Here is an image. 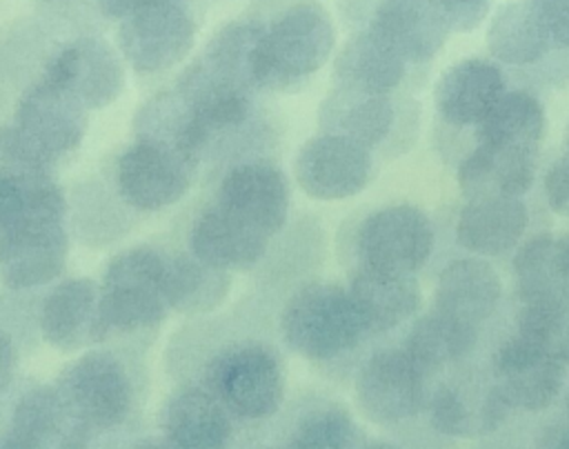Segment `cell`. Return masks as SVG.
<instances>
[{
  "instance_id": "30",
  "label": "cell",
  "mask_w": 569,
  "mask_h": 449,
  "mask_svg": "<svg viewBox=\"0 0 569 449\" xmlns=\"http://www.w3.org/2000/svg\"><path fill=\"white\" fill-rule=\"evenodd\" d=\"M545 107L525 91H505L491 111L476 124V142L496 147L538 149L545 136Z\"/></svg>"
},
{
  "instance_id": "35",
  "label": "cell",
  "mask_w": 569,
  "mask_h": 449,
  "mask_svg": "<svg viewBox=\"0 0 569 449\" xmlns=\"http://www.w3.org/2000/svg\"><path fill=\"white\" fill-rule=\"evenodd\" d=\"M356 436L353 418L336 405L307 413L289 438V449H349Z\"/></svg>"
},
{
  "instance_id": "19",
  "label": "cell",
  "mask_w": 569,
  "mask_h": 449,
  "mask_svg": "<svg viewBox=\"0 0 569 449\" xmlns=\"http://www.w3.org/2000/svg\"><path fill=\"white\" fill-rule=\"evenodd\" d=\"M189 242L191 253L202 262L224 271H244L264 256L269 236L216 202L196 218Z\"/></svg>"
},
{
  "instance_id": "3",
  "label": "cell",
  "mask_w": 569,
  "mask_h": 449,
  "mask_svg": "<svg viewBox=\"0 0 569 449\" xmlns=\"http://www.w3.org/2000/svg\"><path fill=\"white\" fill-rule=\"evenodd\" d=\"M167 258L149 247H133L107 265L100 282V318L111 331H138L162 322Z\"/></svg>"
},
{
  "instance_id": "28",
  "label": "cell",
  "mask_w": 569,
  "mask_h": 449,
  "mask_svg": "<svg viewBox=\"0 0 569 449\" xmlns=\"http://www.w3.org/2000/svg\"><path fill=\"white\" fill-rule=\"evenodd\" d=\"M487 47L498 62L527 67L547 56L553 42L536 4L516 0L496 11L487 31Z\"/></svg>"
},
{
  "instance_id": "33",
  "label": "cell",
  "mask_w": 569,
  "mask_h": 449,
  "mask_svg": "<svg viewBox=\"0 0 569 449\" xmlns=\"http://www.w3.org/2000/svg\"><path fill=\"white\" fill-rule=\"evenodd\" d=\"M511 407L502 398L500 389L489 387L480 405H471L469 396L456 385H442L431 398V425L445 436L469 438L493 431L509 416Z\"/></svg>"
},
{
  "instance_id": "9",
  "label": "cell",
  "mask_w": 569,
  "mask_h": 449,
  "mask_svg": "<svg viewBox=\"0 0 569 449\" xmlns=\"http://www.w3.org/2000/svg\"><path fill=\"white\" fill-rule=\"evenodd\" d=\"M371 171L367 147L329 131L307 140L296 158V180L316 200H347L360 193Z\"/></svg>"
},
{
  "instance_id": "32",
  "label": "cell",
  "mask_w": 569,
  "mask_h": 449,
  "mask_svg": "<svg viewBox=\"0 0 569 449\" xmlns=\"http://www.w3.org/2000/svg\"><path fill=\"white\" fill-rule=\"evenodd\" d=\"M229 287L231 280L224 269L211 267L193 253L167 258L164 296L169 309L180 313L211 311L222 305Z\"/></svg>"
},
{
  "instance_id": "4",
  "label": "cell",
  "mask_w": 569,
  "mask_h": 449,
  "mask_svg": "<svg viewBox=\"0 0 569 449\" xmlns=\"http://www.w3.org/2000/svg\"><path fill=\"white\" fill-rule=\"evenodd\" d=\"M436 233L429 216L409 202L371 211L358 227L362 267L413 276L429 260Z\"/></svg>"
},
{
  "instance_id": "5",
  "label": "cell",
  "mask_w": 569,
  "mask_h": 449,
  "mask_svg": "<svg viewBox=\"0 0 569 449\" xmlns=\"http://www.w3.org/2000/svg\"><path fill=\"white\" fill-rule=\"evenodd\" d=\"M209 382L222 405L240 418H267L284 398V371L264 345H238L222 351L209 369Z\"/></svg>"
},
{
  "instance_id": "22",
  "label": "cell",
  "mask_w": 569,
  "mask_h": 449,
  "mask_svg": "<svg viewBox=\"0 0 569 449\" xmlns=\"http://www.w3.org/2000/svg\"><path fill=\"white\" fill-rule=\"evenodd\" d=\"M349 296L367 333H385L413 318L422 293L413 276L360 267L349 282Z\"/></svg>"
},
{
  "instance_id": "34",
  "label": "cell",
  "mask_w": 569,
  "mask_h": 449,
  "mask_svg": "<svg viewBox=\"0 0 569 449\" xmlns=\"http://www.w3.org/2000/svg\"><path fill=\"white\" fill-rule=\"evenodd\" d=\"M516 333L549 358L569 365V300L522 302Z\"/></svg>"
},
{
  "instance_id": "13",
  "label": "cell",
  "mask_w": 569,
  "mask_h": 449,
  "mask_svg": "<svg viewBox=\"0 0 569 449\" xmlns=\"http://www.w3.org/2000/svg\"><path fill=\"white\" fill-rule=\"evenodd\" d=\"M565 367L518 333L505 340L493 353L496 387L511 409H547L562 391Z\"/></svg>"
},
{
  "instance_id": "45",
  "label": "cell",
  "mask_w": 569,
  "mask_h": 449,
  "mask_svg": "<svg viewBox=\"0 0 569 449\" xmlns=\"http://www.w3.org/2000/svg\"><path fill=\"white\" fill-rule=\"evenodd\" d=\"M567 156H569V127H567Z\"/></svg>"
},
{
  "instance_id": "46",
  "label": "cell",
  "mask_w": 569,
  "mask_h": 449,
  "mask_svg": "<svg viewBox=\"0 0 569 449\" xmlns=\"http://www.w3.org/2000/svg\"><path fill=\"white\" fill-rule=\"evenodd\" d=\"M567 413H569V393H567Z\"/></svg>"
},
{
  "instance_id": "6",
  "label": "cell",
  "mask_w": 569,
  "mask_h": 449,
  "mask_svg": "<svg viewBox=\"0 0 569 449\" xmlns=\"http://www.w3.org/2000/svg\"><path fill=\"white\" fill-rule=\"evenodd\" d=\"M196 22L182 0L151 4L120 20L118 44L138 73H158L180 62L193 47Z\"/></svg>"
},
{
  "instance_id": "25",
  "label": "cell",
  "mask_w": 569,
  "mask_h": 449,
  "mask_svg": "<svg viewBox=\"0 0 569 449\" xmlns=\"http://www.w3.org/2000/svg\"><path fill=\"white\" fill-rule=\"evenodd\" d=\"M227 407L216 393L200 387L176 391L162 407L164 436L189 449H222L231 436Z\"/></svg>"
},
{
  "instance_id": "10",
  "label": "cell",
  "mask_w": 569,
  "mask_h": 449,
  "mask_svg": "<svg viewBox=\"0 0 569 449\" xmlns=\"http://www.w3.org/2000/svg\"><path fill=\"white\" fill-rule=\"evenodd\" d=\"M187 158L151 138L131 144L116 167L120 196L140 211H158L178 202L189 189Z\"/></svg>"
},
{
  "instance_id": "16",
  "label": "cell",
  "mask_w": 569,
  "mask_h": 449,
  "mask_svg": "<svg viewBox=\"0 0 569 449\" xmlns=\"http://www.w3.org/2000/svg\"><path fill=\"white\" fill-rule=\"evenodd\" d=\"M38 327L44 342L58 351H78L87 342L107 338L100 318V287L89 278L60 282L42 300Z\"/></svg>"
},
{
  "instance_id": "26",
  "label": "cell",
  "mask_w": 569,
  "mask_h": 449,
  "mask_svg": "<svg viewBox=\"0 0 569 449\" xmlns=\"http://www.w3.org/2000/svg\"><path fill=\"white\" fill-rule=\"evenodd\" d=\"M516 289L522 302L569 300V238L538 233L518 247L513 260Z\"/></svg>"
},
{
  "instance_id": "1",
  "label": "cell",
  "mask_w": 569,
  "mask_h": 449,
  "mask_svg": "<svg viewBox=\"0 0 569 449\" xmlns=\"http://www.w3.org/2000/svg\"><path fill=\"white\" fill-rule=\"evenodd\" d=\"M336 44L327 9L316 0L287 4L269 24H260L251 71L260 87L284 89L316 73Z\"/></svg>"
},
{
  "instance_id": "29",
  "label": "cell",
  "mask_w": 569,
  "mask_h": 449,
  "mask_svg": "<svg viewBox=\"0 0 569 449\" xmlns=\"http://www.w3.org/2000/svg\"><path fill=\"white\" fill-rule=\"evenodd\" d=\"M396 120L389 93H369L340 87L322 107V122L329 133L345 136L367 149L380 144L391 133Z\"/></svg>"
},
{
  "instance_id": "42",
  "label": "cell",
  "mask_w": 569,
  "mask_h": 449,
  "mask_svg": "<svg viewBox=\"0 0 569 449\" xmlns=\"http://www.w3.org/2000/svg\"><path fill=\"white\" fill-rule=\"evenodd\" d=\"M136 449H189V447H182V445L169 440L167 436H162V438H147V440L138 442Z\"/></svg>"
},
{
  "instance_id": "11",
  "label": "cell",
  "mask_w": 569,
  "mask_h": 449,
  "mask_svg": "<svg viewBox=\"0 0 569 449\" xmlns=\"http://www.w3.org/2000/svg\"><path fill=\"white\" fill-rule=\"evenodd\" d=\"M13 127L47 158L73 151L87 131V107L64 87L42 76L16 107Z\"/></svg>"
},
{
  "instance_id": "24",
  "label": "cell",
  "mask_w": 569,
  "mask_h": 449,
  "mask_svg": "<svg viewBox=\"0 0 569 449\" xmlns=\"http://www.w3.org/2000/svg\"><path fill=\"white\" fill-rule=\"evenodd\" d=\"M36 449H84L89 425L67 405L58 387H36L24 393L11 418Z\"/></svg>"
},
{
  "instance_id": "21",
  "label": "cell",
  "mask_w": 569,
  "mask_h": 449,
  "mask_svg": "<svg viewBox=\"0 0 569 449\" xmlns=\"http://www.w3.org/2000/svg\"><path fill=\"white\" fill-rule=\"evenodd\" d=\"M529 225L520 198H471L456 220V240L462 249L489 258L511 251Z\"/></svg>"
},
{
  "instance_id": "15",
  "label": "cell",
  "mask_w": 569,
  "mask_h": 449,
  "mask_svg": "<svg viewBox=\"0 0 569 449\" xmlns=\"http://www.w3.org/2000/svg\"><path fill=\"white\" fill-rule=\"evenodd\" d=\"M69 238L64 222L31 225L0 233V282L31 289L58 278L67 265Z\"/></svg>"
},
{
  "instance_id": "2",
  "label": "cell",
  "mask_w": 569,
  "mask_h": 449,
  "mask_svg": "<svg viewBox=\"0 0 569 449\" xmlns=\"http://www.w3.org/2000/svg\"><path fill=\"white\" fill-rule=\"evenodd\" d=\"M284 342L309 360H331L351 351L367 333L349 289L316 282L298 289L280 316Z\"/></svg>"
},
{
  "instance_id": "8",
  "label": "cell",
  "mask_w": 569,
  "mask_h": 449,
  "mask_svg": "<svg viewBox=\"0 0 569 449\" xmlns=\"http://www.w3.org/2000/svg\"><path fill=\"white\" fill-rule=\"evenodd\" d=\"M427 371L402 349H380L367 358L356 378V400L378 425L407 420L425 405Z\"/></svg>"
},
{
  "instance_id": "20",
  "label": "cell",
  "mask_w": 569,
  "mask_h": 449,
  "mask_svg": "<svg viewBox=\"0 0 569 449\" xmlns=\"http://www.w3.org/2000/svg\"><path fill=\"white\" fill-rule=\"evenodd\" d=\"M536 151L476 142L458 164L460 191L471 198H520L536 176Z\"/></svg>"
},
{
  "instance_id": "31",
  "label": "cell",
  "mask_w": 569,
  "mask_h": 449,
  "mask_svg": "<svg viewBox=\"0 0 569 449\" xmlns=\"http://www.w3.org/2000/svg\"><path fill=\"white\" fill-rule=\"evenodd\" d=\"M476 338V325L433 307V311L420 316L409 329L405 351L429 373L465 358L473 349Z\"/></svg>"
},
{
  "instance_id": "41",
  "label": "cell",
  "mask_w": 569,
  "mask_h": 449,
  "mask_svg": "<svg viewBox=\"0 0 569 449\" xmlns=\"http://www.w3.org/2000/svg\"><path fill=\"white\" fill-rule=\"evenodd\" d=\"M0 449H36V447L20 431L9 427V431L0 436Z\"/></svg>"
},
{
  "instance_id": "36",
  "label": "cell",
  "mask_w": 569,
  "mask_h": 449,
  "mask_svg": "<svg viewBox=\"0 0 569 449\" xmlns=\"http://www.w3.org/2000/svg\"><path fill=\"white\" fill-rule=\"evenodd\" d=\"M451 31H471L489 11L491 0H431Z\"/></svg>"
},
{
  "instance_id": "38",
  "label": "cell",
  "mask_w": 569,
  "mask_h": 449,
  "mask_svg": "<svg viewBox=\"0 0 569 449\" xmlns=\"http://www.w3.org/2000/svg\"><path fill=\"white\" fill-rule=\"evenodd\" d=\"M545 198L547 204L562 213L569 209V156L556 160L545 173Z\"/></svg>"
},
{
  "instance_id": "40",
  "label": "cell",
  "mask_w": 569,
  "mask_h": 449,
  "mask_svg": "<svg viewBox=\"0 0 569 449\" xmlns=\"http://www.w3.org/2000/svg\"><path fill=\"white\" fill-rule=\"evenodd\" d=\"M16 362H18V356H16L13 340L7 331L0 329V391L11 382L13 371H16Z\"/></svg>"
},
{
  "instance_id": "14",
  "label": "cell",
  "mask_w": 569,
  "mask_h": 449,
  "mask_svg": "<svg viewBox=\"0 0 569 449\" xmlns=\"http://www.w3.org/2000/svg\"><path fill=\"white\" fill-rule=\"evenodd\" d=\"M216 202L271 236L282 229L289 213V184L284 173L264 160L236 164L220 180Z\"/></svg>"
},
{
  "instance_id": "7",
  "label": "cell",
  "mask_w": 569,
  "mask_h": 449,
  "mask_svg": "<svg viewBox=\"0 0 569 449\" xmlns=\"http://www.w3.org/2000/svg\"><path fill=\"white\" fill-rule=\"evenodd\" d=\"M67 405L96 429L118 427L131 407V382L122 362L104 351H91L67 365L58 380Z\"/></svg>"
},
{
  "instance_id": "44",
  "label": "cell",
  "mask_w": 569,
  "mask_h": 449,
  "mask_svg": "<svg viewBox=\"0 0 569 449\" xmlns=\"http://www.w3.org/2000/svg\"><path fill=\"white\" fill-rule=\"evenodd\" d=\"M362 449H398V447H393V445H389V442H371V445H367V447H362Z\"/></svg>"
},
{
  "instance_id": "17",
  "label": "cell",
  "mask_w": 569,
  "mask_h": 449,
  "mask_svg": "<svg viewBox=\"0 0 569 449\" xmlns=\"http://www.w3.org/2000/svg\"><path fill=\"white\" fill-rule=\"evenodd\" d=\"M367 31L416 64L431 60L451 29L431 0H378Z\"/></svg>"
},
{
  "instance_id": "43",
  "label": "cell",
  "mask_w": 569,
  "mask_h": 449,
  "mask_svg": "<svg viewBox=\"0 0 569 449\" xmlns=\"http://www.w3.org/2000/svg\"><path fill=\"white\" fill-rule=\"evenodd\" d=\"M551 449H569V429L553 442V447Z\"/></svg>"
},
{
  "instance_id": "23",
  "label": "cell",
  "mask_w": 569,
  "mask_h": 449,
  "mask_svg": "<svg viewBox=\"0 0 569 449\" xmlns=\"http://www.w3.org/2000/svg\"><path fill=\"white\" fill-rule=\"evenodd\" d=\"M502 296L498 271L480 256L456 258L442 267L436 280V309L478 325L487 320Z\"/></svg>"
},
{
  "instance_id": "18",
  "label": "cell",
  "mask_w": 569,
  "mask_h": 449,
  "mask_svg": "<svg viewBox=\"0 0 569 449\" xmlns=\"http://www.w3.org/2000/svg\"><path fill=\"white\" fill-rule=\"evenodd\" d=\"M505 93V78L487 58H465L440 73L433 102L440 118L453 127L478 124Z\"/></svg>"
},
{
  "instance_id": "37",
  "label": "cell",
  "mask_w": 569,
  "mask_h": 449,
  "mask_svg": "<svg viewBox=\"0 0 569 449\" xmlns=\"http://www.w3.org/2000/svg\"><path fill=\"white\" fill-rule=\"evenodd\" d=\"M556 49H569V0H531Z\"/></svg>"
},
{
  "instance_id": "39",
  "label": "cell",
  "mask_w": 569,
  "mask_h": 449,
  "mask_svg": "<svg viewBox=\"0 0 569 449\" xmlns=\"http://www.w3.org/2000/svg\"><path fill=\"white\" fill-rule=\"evenodd\" d=\"M160 2H171V0H98L100 9L104 16L122 20L140 9H147L151 4H160Z\"/></svg>"
},
{
  "instance_id": "27",
  "label": "cell",
  "mask_w": 569,
  "mask_h": 449,
  "mask_svg": "<svg viewBox=\"0 0 569 449\" xmlns=\"http://www.w3.org/2000/svg\"><path fill=\"white\" fill-rule=\"evenodd\" d=\"M407 64L409 62L398 51H393L371 31L362 29L349 38L338 53L336 76L340 87L369 93H391L405 80Z\"/></svg>"
},
{
  "instance_id": "12",
  "label": "cell",
  "mask_w": 569,
  "mask_h": 449,
  "mask_svg": "<svg viewBox=\"0 0 569 449\" xmlns=\"http://www.w3.org/2000/svg\"><path fill=\"white\" fill-rule=\"evenodd\" d=\"M44 78L69 89L87 109H100L113 102L124 73L113 49L93 36L76 38L60 47L47 62Z\"/></svg>"
}]
</instances>
